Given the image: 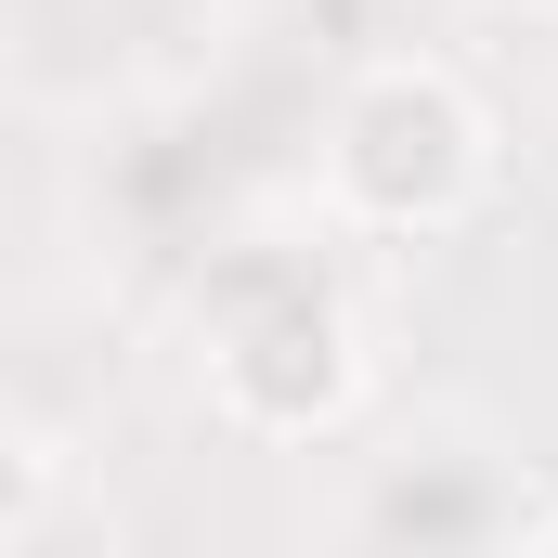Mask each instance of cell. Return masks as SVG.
<instances>
[{
	"mask_svg": "<svg viewBox=\"0 0 558 558\" xmlns=\"http://www.w3.org/2000/svg\"><path fill=\"white\" fill-rule=\"evenodd\" d=\"M468 182H481V118L441 78H377L338 118V195L377 221H441Z\"/></svg>",
	"mask_w": 558,
	"mask_h": 558,
	"instance_id": "cell-1",
	"label": "cell"
}]
</instances>
